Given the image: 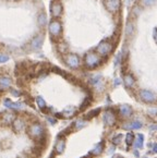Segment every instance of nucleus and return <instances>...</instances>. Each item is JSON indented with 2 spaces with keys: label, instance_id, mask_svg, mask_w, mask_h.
I'll use <instances>...</instances> for the list:
<instances>
[{
  "label": "nucleus",
  "instance_id": "1",
  "mask_svg": "<svg viewBox=\"0 0 157 158\" xmlns=\"http://www.w3.org/2000/svg\"><path fill=\"white\" fill-rule=\"evenodd\" d=\"M100 63V54L94 52V51H90L85 55L84 57V64L87 69H94Z\"/></svg>",
  "mask_w": 157,
  "mask_h": 158
},
{
  "label": "nucleus",
  "instance_id": "2",
  "mask_svg": "<svg viewBox=\"0 0 157 158\" xmlns=\"http://www.w3.org/2000/svg\"><path fill=\"white\" fill-rule=\"evenodd\" d=\"M44 127L40 123H33L32 126L28 127V133L32 139H39L44 136Z\"/></svg>",
  "mask_w": 157,
  "mask_h": 158
},
{
  "label": "nucleus",
  "instance_id": "3",
  "mask_svg": "<svg viewBox=\"0 0 157 158\" xmlns=\"http://www.w3.org/2000/svg\"><path fill=\"white\" fill-rule=\"evenodd\" d=\"M49 33H50V36L53 40H57V38L60 37L61 32H62V26H61V23L58 20L53 19L49 23L48 26Z\"/></svg>",
  "mask_w": 157,
  "mask_h": 158
},
{
  "label": "nucleus",
  "instance_id": "4",
  "mask_svg": "<svg viewBox=\"0 0 157 158\" xmlns=\"http://www.w3.org/2000/svg\"><path fill=\"white\" fill-rule=\"evenodd\" d=\"M65 62L66 64L68 65L71 69H78L81 64V61H80V58H78L76 55L74 54H69L65 57Z\"/></svg>",
  "mask_w": 157,
  "mask_h": 158
},
{
  "label": "nucleus",
  "instance_id": "5",
  "mask_svg": "<svg viewBox=\"0 0 157 158\" xmlns=\"http://www.w3.org/2000/svg\"><path fill=\"white\" fill-rule=\"evenodd\" d=\"M50 13L53 18H59L62 14V5L59 0H53L50 3Z\"/></svg>",
  "mask_w": 157,
  "mask_h": 158
},
{
  "label": "nucleus",
  "instance_id": "6",
  "mask_svg": "<svg viewBox=\"0 0 157 158\" xmlns=\"http://www.w3.org/2000/svg\"><path fill=\"white\" fill-rule=\"evenodd\" d=\"M111 50H112V46L108 42H103L97 46V54L102 55V56H107Z\"/></svg>",
  "mask_w": 157,
  "mask_h": 158
},
{
  "label": "nucleus",
  "instance_id": "7",
  "mask_svg": "<svg viewBox=\"0 0 157 158\" xmlns=\"http://www.w3.org/2000/svg\"><path fill=\"white\" fill-rule=\"evenodd\" d=\"M103 120L106 126L111 127L116 123V114L111 110H106L103 114Z\"/></svg>",
  "mask_w": 157,
  "mask_h": 158
},
{
  "label": "nucleus",
  "instance_id": "8",
  "mask_svg": "<svg viewBox=\"0 0 157 158\" xmlns=\"http://www.w3.org/2000/svg\"><path fill=\"white\" fill-rule=\"evenodd\" d=\"M139 96L143 102H154L156 100V96L150 91H146V89H142L140 91Z\"/></svg>",
  "mask_w": 157,
  "mask_h": 158
},
{
  "label": "nucleus",
  "instance_id": "9",
  "mask_svg": "<svg viewBox=\"0 0 157 158\" xmlns=\"http://www.w3.org/2000/svg\"><path fill=\"white\" fill-rule=\"evenodd\" d=\"M105 7L110 12H116L120 8V0H105Z\"/></svg>",
  "mask_w": 157,
  "mask_h": 158
},
{
  "label": "nucleus",
  "instance_id": "10",
  "mask_svg": "<svg viewBox=\"0 0 157 158\" xmlns=\"http://www.w3.org/2000/svg\"><path fill=\"white\" fill-rule=\"evenodd\" d=\"M43 46V36L42 35H36L31 42V48L33 50H38Z\"/></svg>",
  "mask_w": 157,
  "mask_h": 158
},
{
  "label": "nucleus",
  "instance_id": "11",
  "mask_svg": "<svg viewBox=\"0 0 157 158\" xmlns=\"http://www.w3.org/2000/svg\"><path fill=\"white\" fill-rule=\"evenodd\" d=\"M3 105L7 108H9V109H13V110H22L24 108L23 104H21V102H13L10 99H5Z\"/></svg>",
  "mask_w": 157,
  "mask_h": 158
},
{
  "label": "nucleus",
  "instance_id": "12",
  "mask_svg": "<svg viewBox=\"0 0 157 158\" xmlns=\"http://www.w3.org/2000/svg\"><path fill=\"white\" fill-rule=\"evenodd\" d=\"M14 120H15V118H14V114H12V112L6 111L1 114V122H2L3 124L9 126L10 123H13Z\"/></svg>",
  "mask_w": 157,
  "mask_h": 158
},
{
  "label": "nucleus",
  "instance_id": "13",
  "mask_svg": "<svg viewBox=\"0 0 157 158\" xmlns=\"http://www.w3.org/2000/svg\"><path fill=\"white\" fill-rule=\"evenodd\" d=\"M12 126H13V130L15 131L16 133L22 132V131L24 130V128H25V123H24V121L22 120L21 118H16L15 120L13 121Z\"/></svg>",
  "mask_w": 157,
  "mask_h": 158
},
{
  "label": "nucleus",
  "instance_id": "14",
  "mask_svg": "<svg viewBox=\"0 0 157 158\" xmlns=\"http://www.w3.org/2000/svg\"><path fill=\"white\" fill-rule=\"evenodd\" d=\"M142 128V123L140 121H129L123 124V129L125 130H138V129Z\"/></svg>",
  "mask_w": 157,
  "mask_h": 158
},
{
  "label": "nucleus",
  "instance_id": "15",
  "mask_svg": "<svg viewBox=\"0 0 157 158\" xmlns=\"http://www.w3.org/2000/svg\"><path fill=\"white\" fill-rule=\"evenodd\" d=\"M65 148H66V141L65 139H59L56 143V146H55V149H56V153L57 154H62L65 152Z\"/></svg>",
  "mask_w": 157,
  "mask_h": 158
},
{
  "label": "nucleus",
  "instance_id": "16",
  "mask_svg": "<svg viewBox=\"0 0 157 158\" xmlns=\"http://www.w3.org/2000/svg\"><path fill=\"white\" fill-rule=\"evenodd\" d=\"M119 111H120V114L123 118H129L132 114V108L130 106H128V105H122L120 109H119Z\"/></svg>",
  "mask_w": 157,
  "mask_h": 158
},
{
  "label": "nucleus",
  "instance_id": "17",
  "mask_svg": "<svg viewBox=\"0 0 157 158\" xmlns=\"http://www.w3.org/2000/svg\"><path fill=\"white\" fill-rule=\"evenodd\" d=\"M12 84V81L8 77H0V89H6L10 87Z\"/></svg>",
  "mask_w": 157,
  "mask_h": 158
},
{
  "label": "nucleus",
  "instance_id": "18",
  "mask_svg": "<svg viewBox=\"0 0 157 158\" xmlns=\"http://www.w3.org/2000/svg\"><path fill=\"white\" fill-rule=\"evenodd\" d=\"M143 142H144V136L142 134H138V137L134 141V145L138 149H141L143 147Z\"/></svg>",
  "mask_w": 157,
  "mask_h": 158
},
{
  "label": "nucleus",
  "instance_id": "19",
  "mask_svg": "<svg viewBox=\"0 0 157 158\" xmlns=\"http://www.w3.org/2000/svg\"><path fill=\"white\" fill-rule=\"evenodd\" d=\"M123 82H125V84L127 85V87H132V86L134 85V79H133V77L130 75V74L125 75V77H123Z\"/></svg>",
  "mask_w": 157,
  "mask_h": 158
},
{
  "label": "nucleus",
  "instance_id": "20",
  "mask_svg": "<svg viewBox=\"0 0 157 158\" xmlns=\"http://www.w3.org/2000/svg\"><path fill=\"white\" fill-rule=\"evenodd\" d=\"M103 149H104V143L100 142V143H98L94 148H93L92 154L93 155H100V154H102Z\"/></svg>",
  "mask_w": 157,
  "mask_h": 158
},
{
  "label": "nucleus",
  "instance_id": "21",
  "mask_svg": "<svg viewBox=\"0 0 157 158\" xmlns=\"http://www.w3.org/2000/svg\"><path fill=\"white\" fill-rule=\"evenodd\" d=\"M37 21H38V24L40 26H45L47 23V18H46V14L43 12V13H40L38 15V18H37Z\"/></svg>",
  "mask_w": 157,
  "mask_h": 158
},
{
  "label": "nucleus",
  "instance_id": "22",
  "mask_svg": "<svg viewBox=\"0 0 157 158\" xmlns=\"http://www.w3.org/2000/svg\"><path fill=\"white\" fill-rule=\"evenodd\" d=\"M85 126H86L85 120H76L75 123H74V128H75V130H81V129H83Z\"/></svg>",
  "mask_w": 157,
  "mask_h": 158
},
{
  "label": "nucleus",
  "instance_id": "23",
  "mask_svg": "<svg viewBox=\"0 0 157 158\" xmlns=\"http://www.w3.org/2000/svg\"><path fill=\"white\" fill-rule=\"evenodd\" d=\"M125 141H127V144L128 145H132L135 141V136L132 132H129L127 134V137H125Z\"/></svg>",
  "mask_w": 157,
  "mask_h": 158
},
{
  "label": "nucleus",
  "instance_id": "24",
  "mask_svg": "<svg viewBox=\"0 0 157 158\" xmlns=\"http://www.w3.org/2000/svg\"><path fill=\"white\" fill-rule=\"evenodd\" d=\"M74 114H75V109H74V108H68V109H66V110H63V111H62V114L65 117H67V118L73 116Z\"/></svg>",
  "mask_w": 157,
  "mask_h": 158
},
{
  "label": "nucleus",
  "instance_id": "25",
  "mask_svg": "<svg viewBox=\"0 0 157 158\" xmlns=\"http://www.w3.org/2000/svg\"><path fill=\"white\" fill-rule=\"evenodd\" d=\"M36 102H37V106H38L40 109H44V108H46V102H45V100L43 99L40 96H38V97L36 98Z\"/></svg>",
  "mask_w": 157,
  "mask_h": 158
},
{
  "label": "nucleus",
  "instance_id": "26",
  "mask_svg": "<svg viewBox=\"0 0 157 158\" xmlns=\"http://www.w3.org/2000/svg\"><path fill=\"white\" fill-rule=\"evenodd\" d=\"M122 137H123V135L122 134H117L116 136H113L112 137V143L115 145H118L119 143L121 142V139H122Z\"/></svg>",
  "mask_w": 157,
  "mask_h": 158
},
{
  "label": "nucleus",
  "instance_id": "27",
  "mask_svg": "<svg viewBox=\"0 0 157 158\" xmlns=\"http://www.w3.org/2000/svg\"><path fill=\"white\" fill-rule=\"evenodd\" d=\"M100 109H96V110H92V111H90L87 114H86V117H87L88 119H91V118H93V117H95V116H97V114H100Z\"/></svg>",
  "mask_w": 157,
  "mask_h": 158
},
{
  "label": "nucleus",
  "instance_id": "28",
  "mask_svg": "<svg viewBox=\"0 0 157 158\" xmlns=\"http://www.w3.org/2000/svg\"><path fill=\"white\" fill-rule=\"evenodd\" d=\"M155 1H156V0H142V3H143L144 6H152L155 3Z\"/></svg>",
  "mask_w": 157,
  "mask_h": 158
},
{
  "label": "nucleus",
  "instance_id": "29",
  "mask_svg": "<svg viewBox=\"0 0 157 158\" xmlns=\"http://www.w3.org/2000/svg\"><path fill=\"white\" fill-rule=\"evenodd\" d=\"M8 60H9V57H8L7 55H1V56H0V63H5V62H7Z\"/></svg>",
  "mask_w": 157,
  "mask_h": 158
},
{
  "label": "nucleus",
  "instance_id": "30",
  "mask_svg": "<svg viewBox=\"0 0 157 158\" xmlns=\"http://www.w3.org/2000/svg\"><path fill=\"white\" fill-rule=\"evenodd\" d=\"M150 129L152 131H157V124H152V126L150 127Z\"/></svg>",
  "mask_w": 157,
  "mask_h": 158
},
{
  "label": "nucleus",
  "instance_id": "31",
  "mask_svg": "<svg viewBox=\"0 0 157 158\" xmlns=\"http://www.w3.org/2000/svg\"><path fill=\"white\" fill-rule=\"evenodd\" d=\"M48 121H49V122H50V123H56V120H55V119H51V118H48Z\"/></svg>",
  "mask_w": 157,
  "mask_h": 158
},
{
  "label": "nucleus",
  "instance_id": "32",
  "mask_svg": "<svg viewBox=\"0 0 157 158\" xmlns=\"http://www.w3.org/2000/svg\"><path fill=\"white\" fill-rule=\"evenodd\" d=\"M153 152H154V153H157V144H155L154 146H153Z\"/></svg>",
  "mask_w": 157,
  "mask_h": 158
},
{
  "label": "nucleus",
  "instance_id": "33",
  "mask_svg": "<svg viewBox=\"0 0 157 158\" xmlns=\"http://www.w3.org/2000/svg\"><path fill=\"white\" fill-rule=\"evenodd\" d=\"M119 83H120V80L117 79V80H116V81H115V85H118V84H119Z\"/></svg>",
  "mask_w": 157,
  "mask_h": 158
},
{
  "label": "nucleus",
  "instance_id": "34",
  "mask_svg": "<svg viewBox=\"0 0 157 158\" xmlns=\"http://www.w3.org/2000/svg\"><path fill=\"white\" fill-rule=\"evenodd\" d=\"M155 40H156V43H157V34L155 35Z\"/></svg>",
  "mask_w": 157,
  "mask_h": 158
},
{
  "label": "nucleus",
  "instance_id": "35",
  "mask_svg": "<svg viewBox=\"0 0 157 158\" xmlns=\"http://www.w3.org/2000/svg\"><path fill=\"white\" fill-rule=\"evenodd\" d=\"M117 158H123V157H117Z\"/></svg>",
  "mask_w": 157,
  "mask_h": 158
},
{
  "label": "nucleus",
  "instance_id": "36",
  "mask_svg": "<svg viewBox=\"0 0 157 158\" xmlns=\"http://www.w3.org/2000/svg\"><path fill=\"white\" fill-rule=\"evenodd\" d=\"M11 1H13V0H11Z\"/></svg>",
  "mask_w": 157,
  "mask_h": 158
}]
</instances>
